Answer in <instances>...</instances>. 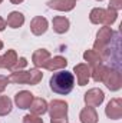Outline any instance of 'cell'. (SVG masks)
I'll return each instance as SVG.
<instances>
[{"label": "cell", "mask_w": 122, "mask_h": 123, "mask_svg": "<svg viewBox=\"0 0 122 123\" xmlns=\"http://www.w3.org/2000/svg\"><path fill=\"white\" fill-rule=\"evenodd\" d=\"M75 85V77L70 72L62 70L58 73H53L50 77V89L58 94H68L72 92Z\"/></svg>", "instance_id": "obj_1"}]
</instances>
